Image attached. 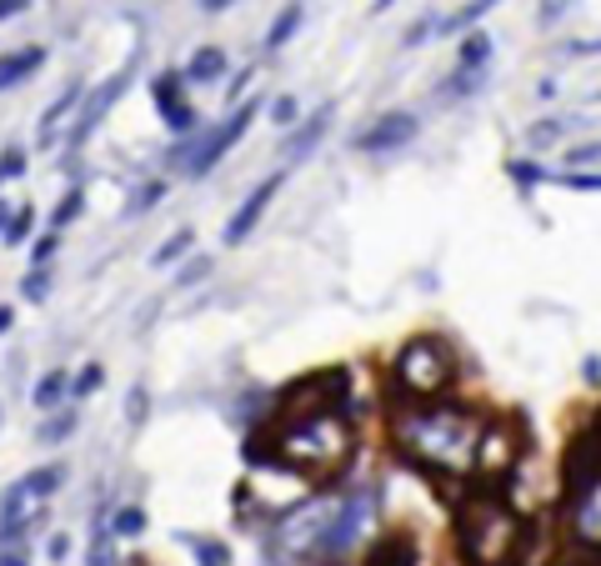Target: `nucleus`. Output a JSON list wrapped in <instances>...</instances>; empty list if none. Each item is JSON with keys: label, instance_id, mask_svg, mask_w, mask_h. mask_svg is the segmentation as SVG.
Listing matches in <instances>:
<instances>
[{"label": "nucleus", "instance_id": "obj_1", "mask_svg": "<svg viewBox=\"0 0 601 566\" xmlns=\"http://www.w3.org/2000/svg\"><path fill=\"white\" fill-rule=\"evenodd\" d=\"M396 441L436 472H466V466H476V451H482V426L461 407H432L401 416Z\"/></svg>", "mask_w": 601, "mask_h": 566}, {"label": "nucleus", "instance_id": "obj_2", "mask_svg": "<svg viewBox=\"0 0 601 566\" xmlns=\"http://www.w3.org/2000/svg\"><path fill=\"white\" fill-rule=\"evenodd\" d=\"M346 451H351V432H346V422L336 411H296L281 426V436H276V461L316 476L336 472L346 461Z\"/></svg>", "mask_w": 601, "mask_h": 566}, {"label": "nucleus", "instance_id": "obj_3", "mask_svg": "<svg viewBox=\"0 0 601 566\" xmlns=\"http://www.w3.org/2000/svg\"><path fill=\"white\" fill-rule=\"evenodd\" d=\"M516 546H522V522L507 501L491 491L471 497L461 512V556L471 566H511Z\"/></svg>", "mask_w": 601, "mask_h": 566}, {"label": "nucleus", "instance_id": "obj_4", "mask_svg": "<svg viewBox=\"0 0 601 566\" xmlns=\"http://www.w3.org/2000/svg\"><path fill=\"white\" fill-rule=\"evenodd\" d=\"M392 376L406 396H442L457 382V356H451V346L442 336H417V342L401 346Z\"/></svg>", "mask_w": 601, "mask_h": 566}, {"label": "nucleus", "instance_id": "obj_5", "mask_svg": "<svg viewBox=\"0 0 601 566\" xmlns=\"http://www.w3.org/2000/svg\"><path fill=\"white\" fill-rule=\"evenodd\" d=\"M251 116H256V106H235V116L226 120V126H216L206 141H191V136H186V145H176V160H186V176H191V181H201V176H206L210 166H216V160H221L226 151L246 136Z\"/></svg>", "mask_w": 601, "mask_h": 566}, {"label": "nucleus", "instance_id": "obj_6", "mask_svg": "<svg viewBox=\"0 0 601 566\" xmlns=\"http://www.w3.org/2000/svg\"><path fill=\"white\" fill-rule=\"evenodd\" d=\"M581 451H591V456H587V476H572V531L576 541L601 546V451L591 441Z\"/></svg>", "mask_w": 601, "mask_h": 566}, {"label": "nucleus", "instance_id": "obj_7", "mask_svg": "<svg viewBox=\"0 0 601 566\" xmlns=\"http://www.w3.org/2000/svg\"><path fill=\"white\" fill-rule=\"evenodd\" d=\"M61 481H66V466H36V472H26L5 491V501H0V522H40L46 497H51Z\"/></svg>", "mask_w": 601, "mask_h": 566}, {"label": "nucleus", "instance_id": "obj_8", "mask_svg": "<svg viewBox=\"0 0 601 566\" xmlns=\"http://www.w3.org/2000/svg\"><path fill=\"white\" fill-rule=\"evenodd\" d=\"M421 131V120H417V111H386V116H376L367 126V131L356 136V151H401L411 136Z\"/></svg>", "mask_w": 601, "mask_h": 566}, {"label": "nucleus", "instance_id": "obj_9", "mask_svg": "<svg viewBox=\"0 0 601 566\" xmlns=\"http://www.w3.org/2000/svg\"><path fill=\"white\" fill-rule=\"evenodd\" d=\"M181 70H166V76H156V86H151V95H156V111L161 120H166L176 136H191L196 131V111L186 106V95H181Z\"/></svg>", "mask_w": 601, "mask_h": 566}, {"label": "nucleus", "instance_id": "obj_10", "mask_svg": "<svg viewBox=\"0 0 601 566\" xmlns=\"http://www.w3.org/2000/svg\"><path fill=\"white\" fill-rule=\"evenodd\" d=\"M126 80H131V76H126V70H116V76H111V80H101V86L91 91V101H86V111H80V120H76V131H71V151L91 141V131L101 126L105 116H111V106L120 101V91H126Z\"/></svg>", "mask_w": 601, "mask_h": 566}, {"label": "nucleus", "instance_id": "obj_11", "mask_svg": "<svg viewBox=\"0 0 601 566\" xmlns=\"http://www.w3.org/2000/svg\"><path fill=\"white\" fill-rule=\"evenodd\" d=\"M276 191H281V176H266V181L256 185V191H251L246 201H241V211H235L231 221H226V246H241V241H246L251 231H256V221L266 216V206H271Z\"/></svg>", "mask_w": 601, "mask_h": 566}, {"label": "nucleus", "instance_id": "obj_12", "mask_svg": "<svg viewBox=\"0 0 601 566\" xmlns=\"http://www.w3.org/2000/svg\"><path fill=\"white\" fill-rule=\"evenodd\" d=\"M331 116H336V106H331V101H327V106H316L311 116H306V120H300V126H296V131H291V141H286V156H291V160L311 156L316 145H321V136H327Z\"/></svg>", "mask_w": 601, "mask_h": 566}, {"label": "nucleus", "instance_id": "obj_13", "mask_svg": "<svg viewBox=\"0 0 601 566\" xmlns=\"http://www.w3.org/2000/svg\"><path fill=\"white\" fill-rule=\"evenodd\" d=\"M226 66H231V61H226L221 46H201V51L191 55V66L181 70V80H186V86H210V80L226 76Z\"/></svg>", "mask_w": 601, "mask_h": 566}, {"label": "nucleus", "instance_id": "obj_14", "mask_svg": "<svg viewBox=\"0 0 601 566\" xmlns=\"http://www.w3.org/2000/svg\"><path fill=\"white\" fill-rule=\"evenodd\" d=\"M40 61H46V51H40V46H26V51L0 55V91H11V86H21L26 76H36Z\"/></svg>", "mask_w": 601, "mask_h": 566}, {"label": "nucleus", "instance_id": "obj_15", "mask_svg": "<svg viewBox=\"0 0 601 566\" xmlns=\"http://www.w3.org/2000/svg\"><path fill=\"white\" fill-rule=\"evenodd\" d=\"M511 436L501 432V426H491V432H482V451H476V472L486 476H497L501 466H511Z\"/></svg>", "mask_w": 601, "mask_h": 566}, {"label": "nucleus", "instance_id": "obj_16", "mask_svg": "<svg viewBox=\"0 0 601 566\" xmlns=\"http://www.w3.org/2000/svg\"><path fill=\"white\" fill-rule=\"evenodd\" d=\"M486 61H491V36H486V30H466V40H461L457 70H466V76H482Z\"/></svg>", "mask_w": 601, "mask_h": 566}, {"label": "nucleus", "instance_id": "obj_17", "mask_svg": "<svg viewBox=\"0 0 601 566\" xmlns=\"http://www.w3.org/2000/svg\"><path fill=\"white\" fill-rule=\"evenodd\" d=\"M71 386H76V382H71L66 371H46V376H40V386H36V396H30V401H36L40 411H51V407H61V396H66Z\"/></svg>", "mask_w": 601, "mask_h": 566}, {"label": "nucleus", "instance_id": "obj_18", "mask_svg": "<svg viewBox=\"0 0 601 566\" xmlns=\"http://www.w3.org/2000/svg\"><path fill=\"white\" fill-rule=\"evenodd\" d=\"M300 15H306V11H300V0H291L286 11L276 15V26H271V30H266V51H281V46H286V40H291V36H296V26H300Z\"/></svg>", "mask_w": 601, "mask_h": 566}, {"label": "nucleus", "instance_id": "obj_19", "mask_svg": "<svg viewBox=\"0 0 601 566\" xmlns=\"http://www.w3.org/2000/svg\"><path fill=\"white\" fill-rule=\"evenodd\" d=\"M491 5H497V0H466V5H461V11L451 15V21H442V30H471L486 11H491Z\"/></svg>", "mask_w": 601, "mask_h": 566}, {"label": "nucleus", "instance_id": "obj_20", "mask_svg": "<svg viewBox=\"0 0 601 566\" xmlns=\"http://www.w3.org/2000/svg\"><path fill=\"white\" fill-rule=\"evenodd\" d=\"M76 101H80V86H66V95H61V101H55V106L40 116V131H55V126H61V120L76 111Z\"/></svg>", "mask_w": 601, "mask_h": 566}, {"label": "nucleus", "instance_id": "obj_21", "mask_svg": "<svg viewBox=\"0 0 601 566\" xmlns=\"http://www.w3.org/2000/svg\"><path fill=\"white\" fill-rule=\"evenodd\" d=\"M191 241H196V231H191V226H186V231H176V236H170L166 246L156 250V266H170V261H181L186 250H191Z\"/></svg>", "mask_w": 601, "mask_h": 566}, {"label": "nucleus", "instance_id": "obj_22", "mask_svg": "<svg viewBox=\"0 0 601 566\" xmlns=\"http://www.w3.org/2000/svg\"><path fill=\"white\" fill-rule=\"evenodd\" d=\"M111 531H116V537H141V531H145V512H141V506H120L116 522H111Z\"/></svg>", "mask_w": 601, "mask_h": 566}, {"label": "nucleus", "instance_id": "obj_23", "mask_svg": "<svg viewBox=\"0 0 601 566\" xmlns=\"http://www.w3.org/2000/svg\"><path fill=\"white\" fill-rule=\"evenodd\" d=\"M76 422H80L76 411H55L51 422L40 426V441H66V436H71V432H76Z\"/></svg>", "mask_w": 601, "mask_h": 566}, {"label": "nucleus", "instance_id": "obj_24", "mask_svg": "<svg viewBox=\"0 0 601 566\" xmlns=\"http://www.w3.org/2000/svg\"><path fill=\"white\" fill-rule=\"evenodd\" d=\"M80 201H86L80 191H66V196H61V206H55V216H51L55 231H66V226L76 221V216H80Z\"/></svg>", "mask_w": 601, "mask_h": 566}, {"label": "nucleus", "instance_id": "obj_25", "mask_svg": "<svg viewBox=\"0 0 601 566\" xmlns=\"http://www.w3.org/2000/svg\"><path fill=\"white\" fill-rule=\"evenodd\" d=\"M30 226H36V211H30V206H21V211H15V221H11V231H5V246H21V241L30 236Z\"/></svg>", "mask_w": 601, "mask_h": 566}, {"label": "nucleus", "instance_id": "obj_26", "mask_svg": "<svg viewBox=\"0 0 601 566\" xmlns=\"http://www.w3.org/2000/svg\"><path fill=\"white\" fill-rule=\"evenodd\" d=\"M21 171H26V151H21V145L0 151V181H15Z\"/></svg>", "mask_w": 601, "mask_h": 566}, {"label": "nucleus", "instance_id": "obj_27", "mask_svg": "<svg viewBox=\"0 0 601 566\" xmlns=\"http://www.w3.org/2000/svg\"><path fill=\"white\" fill-rule=\"evenodd\" d=\"M21 291H26V301H46V291H51V276H46V266H36V271L21 281Z\"/></svg>", "mask_w": 601, "mask_h": 566}, {"label": "nucleus", "instance_id": "obj_28", "mask_svg": "<svg viewBox=\"0 0 601 566\" xmlns=\"http://www.w3.org/2000/svg\"><path fill=\"white\" fill-rule=\"evenodd\" d=\"M191 546L201 552V566H226L231 562V552H226L221 541H191Z\"/></svg>", "mask_w": 601, "mask_h": 566}, {"label": "nucleus", "instance_id": "obj_29", "mask_svg": "<svg viewBox=\"0 0 601 566\" xmlns=\"http://www.w3.org/2000/svg\"><path fill=\"white\" fill-rule=\"evenodd\" d=\"M161 191H166V185H141V191H136V196H131V206H126V216H141L145 211V206H156V201H161Z\"/></svg>", "mask_w": 601, "mask_h": 566}, {"label": "nucleus", "instance_id": "obj_30", "mask_svg": "<svg viewBox=\"0 0 601 566\" xmlns=\"http://www.w3.org/2000/svg\"><path fill=\"white\" fill-rule=\"evenodd\" d=\"M576 0H536V11H541V26H557L566 11H572Z\"/></svg>", "mask_w": 601, "mask_h": 566}, {"label": "nucleus", "instance_id": "obj_31", "mask_svg": "<svg viewBox=\"0 0 601 566\" xmlns=\"http://www.w3.org/2000/svg\"><path fill=\"white\" fill-rule=\"evenodd\" d=\"M507 176H516L522 185H532V181H547V171L541 166H532V160H507Z\"/></svg>", "mask_w": 601, "mask_h": 566}, {"label": "nucleus", "instance_id": "obj_32", "mask_svg": "<svg viewBox=\"0 0 601 566\" xmlns=\"http://www.w3.org/2000/svg\"><path fill=\"white\" fill-rule=\"evenodd\" d=\"M145 411H151V396H145V386H131V407H126L131 426H141V422H145Z\"/></svg>", "mask_w": 601, "mask_h": 566}, {"label": "nucleus", "instance_id": "obj_33", "mask_svg": "<svg viewBox=\"0 0 601 566\" xmlns=\"http://www.w3.org/2000/svg\"><path fill=\"white\" fill-rule=\"evenodd\" d=\"M101 376H105V371L91 361V366H86V371H80V376H76V386H71V391H76V396H91L95 386H101Z\"/></svg>", "mask_w": 601, "mask_h": 566}, {"label": "nucleus", "instance_id": "obj_34", "mask_svg": "<svg viewBox=\"0 0 601 566\" xmlns=\"http://www.w3.org/2000/svg\"><path fill=\"white\" fill-rule=\"evenodd\" d=\"M557 131H562V120H536L526 136H532V145H551V141H557Z\"/></svg>", "mask_w": 601, "mask_h": 566}, {"label": "nucleus", "instance_id": "obj_35", "mask_svg": "<svg viewBox=\"0 0 601 566\" xmlns=\"http://www.w3.org/2000/svg\"><path fill=\"white\" fill-rule=\"evenodd\" d=\"M566 160H572V166H587V160H601V141H591V145H572V151H566Z\"/></svg>", "mask_w": 601, "mask_h": 566}, {"label": "nucleus", "instance_id": "obj_36", "mask_svg": "<svg viewBox=\"0 0 601 566\" xmlns=\"http://www.w3.org/2000/svg\"><path fill=\"white\" fill-rule=\"evenodd\" d=\"M562 185H572V191H601V176H576V171H566V176H557Z\"/></svg>", "mask_w": 601, "mask_h": 566}, {"label": "nucleus", "instance_id": "obj_37", "mask_svg": "<svg viewBox=\"0 0 601 566\" xmlns=\"http://www.w3.org/2000/svg\"><path fill=\"white\" fill-rule=\"evenodd\" d=\"M436 30H442V21H421V26L406 30V46H421V40H432Z\"/></svg>", "mask_w": 601, "mask_h": 566}, {"label": "nucleus", "instance_id": "obj_38", "mask_svg": "<svg viewBox=\"0 0 601 566\" xmlns=\"http://www.w3.org/2000/svg\"><path fill=\"white\" fill-rule=\"evenodd\" d=\"M0 566H30L26 546H0Z\"/></svg>", "mask_w": 601, "mask_h": 566}, {"label": "nucleus", "instance_id": "obj_39", "mask_svg": "<svg viewBox=\"0 0 601 566\" xmlns=\"http://www.w3.org/2000/svg\"><path fill=\"white\" fill-rule=\"evenodd\" d=\"M51 256H55V236H40V241H36V250H30V261H36V266H46Z\"/></svg>", "mask_w": 601, "mask_h": 566}, {"label": "nucleus", "instance_id": "obj_40", "mask_svg": "<svg viewBox=\"0 0 601 566\" xmlns=\"http://www.w3.org/2000/svg\"><path fill=\"white\" fill-rule=\"evenodd\" d=\"M206 271H210V261H206V256H201V261H191V266H186V271H181V286H191V281H201V276H206Z\"/></svg>", "mask_w": 601, "mask_h": 566}, {"label": "nucleus", "instance_id": "obj_41", "mask_svg": "<svg viewBox=\"0 0 601 566\" xmlns=\"http://www.w3.org/2000/svg\"><path fill=\"white\" fill-rule=\"evenodd\" d=\"M296 111H300L296 101H291V95H281V101L271 106V116H276V120H296Z\"/></svg>", "mask_w": 601, "mask_h": 566}, {"label": "nucleus", "instance_id": "obj_42", "mask_svg": "<svg viewBox=\"0 0 601 566\" xmlns=\"http://www.w3.org/2000/svg\"><path fill=\"white\" fill-rule=\"evenodd\" d=\"M566 51H572V55H591V51H601V40H572Z\"/></svg>", "mask_w": 601, "mask_h": 566}, {"label": "nucleus", "instance_id": "obj_43", "mask_svg": "<svg viewBox=\"0 0 601 566\" xmlns=\"http://www.w3.org/2000/svg\"><path fill=\"white\" fill-rule=\"evenodd\" d=\"M26 11V0H0V21H11V15Z\"/></svg>", "mask_w": 601, "mask_h": 566}, {"label": "nucleus", "instance_id": "obj_44", "mask_svg": "<svg viewBox=\"0 0 601 566\" xmlns=\"http://www.w3.org/2000/svg\"><path fill=\"white\" fill-rule=\"evenodd\" d=\"M66 552H71V537H51V556H55V562H66Z\"/></svg>", "mask_w": 601, "mask_h": 566}, {"label": "nucleus", "instance_id": "obj_45", "mask_svg": "<svg viewBox=\"0 0 601 566\" xmlns=\"http://www.w3.org/2000/svg\"><path fill=\"white\" fill-rule=\"evenodd\" d=\"M11 221H15V211H11V206H5V201H0V236L11 231Z\"/></svg>", "mask_w": 601, "mask_h": 566}, {"label": "nucleus", "instance_id": "obj_46", "mask_svg": "<svg viewBox=\"0 0 601 566\" xmlns=\"http://www.w3.org/2000/svg\"><path fill=\"white\" fill-rule=\"evenodd\" d=\"M226 5H235V0H201V11H210V15H221Z\"/></svg>", "mask_w": 601, "mask_h": 566}, {"label": "nucleus", "instance_id": "obj_47", "mask_svg": "<svg viewBox=\"0 0 601 566\" xmlns=\"http://www.w3.org/2000/svg\"><path fill=\"white\" fill-rule=\"evenodd\" d=\"M11 321H15V311H11V306H0V336L11 331Z\"/></svg>", "mask_w": 601, "mask_h": 566}, {"label": "nucleus", "instance_id": "obj_48", "mask_svg": "<svg viewBox=\"0 0 601 566\" xmlns=\"http://www.w3.org/2000/svg\"><path fill=\"white\" fill-rule=\"evenodd\" d=\"M386 5H396V0H376V5H371V11H376V15H381V11H386Z\"/></svg>", "mask_w": 601, "mask_h": 566}]
</instances>
